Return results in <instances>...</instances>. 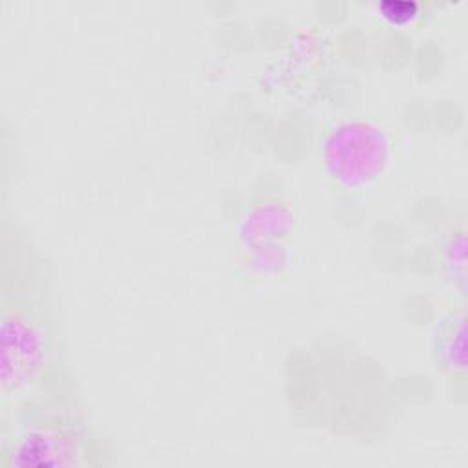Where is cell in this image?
<instances>
[{
	"mask_svg": "<svg viewBox=\"0 0 468 468\" xmlns=\"http://www.w3.org/2000/svg\"><path fill=\"white\" fill-rule=\"evenodd\" d=\"M384 17L393 22H406L417 13V4L412 0H388L380 6Z\"/></svg>",
	"mask_w": 468,
	"mask_h": 468,
	"instance_id": "cell-1",
	"label": "cell"
}]
</instances>
